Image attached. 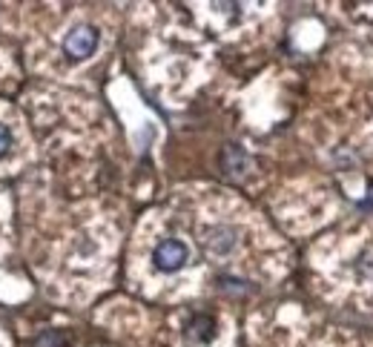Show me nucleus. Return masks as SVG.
Instances as JSON below:
<instances>
[{
  "instance_id": "obj_1",
  "label": "nucleus",
  "mask_w": 373,
  "mask_h": 347,
  "mask_svg": "<svg viewBox=\"0 0 373 347\" xmlns=\"http://www.w3.org/2000/svg\"><path fill=\"white\" fill-rule=\"evenodd\" d=\"M236 244H239V230L230 227V224H215V227H210V230L201 233V247H204L212 258H227V255H233Z\"/></svg>"
},
{
  "instance_id": "obj_2",
  "label": "nucleus",
  "mask_w": 373,
  "mask_h": 347,
  "mask_svg": "<svg viewBox=\"0 0 373 347\" xmlns=\"http://www.w3.org/2000/svg\"><path fill=\"white\" fill-rule=\"evenodd\" d=\"M190 258V250L178 238H167L153 250V264L158 272H178Z\"/></svg>"
},
{
  "instance_id": "obj_3",
  "label": "nucleus",
  "mask_w": 373,
  "mask_h": 347,
  "mask_svg": "<svg viewBox=\"0 0 373 347\" xmlns=\"http://www.w3.org/2000/svg\"><path fill=\"white\" fill-rule=\"evenodd\" d=\"M95 46H98V32H95L92 26H78V29H72V32L66 35V40H63L66 55L75 57V60L90 57V55L95 52Z\"/></svg>"
},
{
  "instance_id": "obj_4",
  "label": "nucleus",
  "mask_w": 373,
  "mask_h": 347,
  "mask_svg": "<svg viewBox=\"0 0 373 347\" xmlns=\"http://www.w3.org/2000/svg\"><path fill=\"white\" fill-rule=\"evenodd\" d=\"M221 167L227 170L230 175H236V172H242L244 167H247V155L239 150V147H227L221 153Z\"/></svg>"
},
{
  "instance_id": "obj_5",
  "label": "nucleus",
  "mask_w": 373,
  "mask_h": 347,
  "mask_svg": "<svg viewBox=\"0 0 373 347\" xmlns=\"http://www.w3.org/2000/svg\"><path fill=\"white\" fill-rule=\"evenodd\" d=\"M9 147H12V135H9V129L4 123H0V155H6Z\"/></svg>"
}]
</instances>
